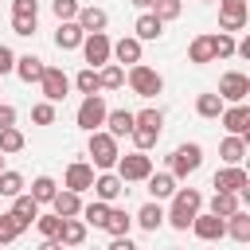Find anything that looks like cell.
I'll return each instance as SVG.
<instances>
[{"instance_id":"obj_1","label":"cell","mask_w":250,"mask_h":250,"mask_svg":"<svg viewBox=\"0 0 250 250\" xmlns=\"http://www.w3.org/2000/svg\"><path fill=\"white\" fill-rule=\"evenodd\" d=\"M168 199H172V207L164 211V223H168V227H176V230H188V227H191V219H195V211L203 207V195H199L195 188H176Z\"/></svg>"},{"instance_id":"obj_2","label":"cell","mask_w":250,"mask_h":250,"mask_svg":"<svg viewBox=\"0 0 250 250\" xmlns=\"http://www.w3.org/2000/svg\"><path fill=\"white\" fill-rule=\"evenodd\" d=\"M86 152H90V160H94V168H98V172L113 168V164H117V156H121V148H117V137H113V133H105V129H90Z\"/></svg>"},{"instance_id":"obj_3","label":"cell","mask_w":250,"mask_h":250,"mask_svg":"<svg viewBox=\"0 0 250 250\" xmlns=\"http://www.w3.org/2000/svg\"><path fill=\"white\" fill-rule=\"evenodd\" d=\"M113 172L125 180V184H145V176L152 172V156L145 152V148H133V152H125V156H117V164H113Z\"/></svg>"},{"instance_id":"obj_4","label":"cell","mask_w":250,"mask_h":250,"mask_svg":"<svg viewBox=\"0 0 250 250\" xmlns=\"http://www.w3.org/2000/svg\"><path fill=\"white\" fill-rule=\"evenodd\" d=\"M125 78H129V90H133L137 98H156V94L164 90L160 70H152V66H145V62H133Z\"/></svg>"},{"instance_id":"obj_5","label":"cell","mask_w":250,"mask_h":250,"mask_svg":"<svg viewBox=\"0 0 250 250\" xmlns=\"http://www.w3.org/2000/svg\"><path fill=\"white\" fill-rule=\"evenodd\" d=\"M199 164H203V148H199L195 141L180 145V148L168 156V172H172L176 180H188V176H195V172H199Z\"/></svg>"},{"instance_id":"obj_6","label":"cell","mask_w":250,"mask_h":250,"mask_svg":"<svg viewBox=\"0 0 250 250\" xmlns=\"http://www.w3.org/2000/svg\"><path fill=\"white\" fill-rule=\"evenodd\" d=\"M105 98H102V90L98 94H82V102H78V113H74V121H78V129H102V121H105Z\"/></svg>"},{"instance_id":"obj_7","label":"cell","mask_w":250,"mask_h":250,"mask_svg":"<svg viewBox=\"0 0 250 250\" xmlns=\"http://www.w3.org/2000/svg\"><path fill=\"white\" fill-rule=\"evenodd\" d=\"M250 20V0H219V31H242Z\"/></svg>"},{"instance_id":"obj_8","label":"cell","mask_w":250,"mask_h":250,"mask_svg":"<svg viewBox=\"0 0 250 250\" xmlns=\"http://www.w3.org/2000/svg\"><path fill=\"white\" fill-rule=\"evenodd\" d=\"M109 51H113V39H109L105 31H86V35H82V59H86V66L109 62Z\"/></svg>"},{"instance_id":"obj_9","label":"cell","mask_w":250,"mask_h":250,"mask_svg":"<svg viewBox=\"0 0 250 250\" xmlns=\"http://www.w3.org/2000/svg\"><path fill=\"white\" fill-rule=\"evenodd\" d=\"M39 90H43V98L47 102H62L66 98V90H70V78H66V70L62 66H43V74H39Z\"/></svg>"},{"instance_id":"obj_10","label":"cell","mask_w":250,"mask_h":250,"mask_svg":"<svg viewBox=\"0 0 250 250\" xmlns=\"http://www.w3.org/2000/svg\"><path fill=\"white\" fill-rule=\"evenodd\" d=\"M191 234L199 238V242H215V238H223L227 234V219H219L215 211H195V219H191Z\"/></svg>"},{"instance_id":"obj_11","label":"cell","mask_w":250,"mask_h":250,"mask_svg":"<svg viewBox=\"0 0 250 250\" xmlns=\"http://www.w3.org/2000/svg\"><path fill=\"white\" fill-rule=\"evenodd\" d=\"M211 184H215V191H246V188H250V176H246L242 164H223V168L211 176Z\"/></svg>"},{"instance_id":"obj_12","label":"cell","mask_w":250,"mask_h":250,"mask_svg":"<svg viewBox=\"0 0 250 250\" xmlns=\"http://www.w3.org/2000/svg\"><path fill=\"white\" fill-rule=\"evenodd\" d=\"M223 102H246V94H250V78L242 74V70H227L223 78H219V90H215Z\"/></svg>"},{"instance_id":"obj_13","label":"cell","mask_w":250,"mask_h":250,"mask_svg":"<svg viewBox=\"0 0 250 250\" xmlns=\"http://www.w3.org/2000/svg\"><path fill=\"white\" fill-rule=\"evenodd\" d=\"M219 121H223V129L227 133H250V105L246 102H227L223 105V113H219Z\"/></svg>"},{"instance_id":"obj_14","label":"cell","mask_w":250,"mask_h":250,"mask_svg":"<svg viewBox=\"0 0 250 250\" xmlns=\"http://www.w3.org/2000/svg\"><path fill=\"white\" fill-rule=\"evenodd\" d=\"M90 191H94V199H105V203H113V199L125 191V180H121L113 168H105V172H98V176H94Z\"/></svg>"},{"instance_id":"obj_15","label":"cell","mask_w":250,"mask_h":250,"mask_svg":"<svg viewBox=\"0 0 250 250\" xmlns=\"http://www.w3.org/2000/svg\"><path fill=\"white\" fill-rule=\"evenodd\" d=\"M90 184H94V164H86V160H74V164H66L62 188H70V191H90Z\"/></svg>"},{"instance_id":"obj_16","label":"cell","mask_w":250,"mask_h":250,"mask_svg":"<svg viewBox=\"0 0 250 250\" xmlns=\"http://www.w3.org/2000/svg\"><path fill=\"white\" fill-rule=\"evenodd\" d=\"M82 27H78V20H59V31H55V47L59 51H78L82 47Z\"/></svg>"},{"instance_id":"obj_17","label":"cell","mask_w":250,"mask_h":250,"mask_svg":"<svg viewBox=\"0 0 250 250\" xmlns=\"http://www.w3.org/2000/svg\"><path fill=\"white\" fill-rule=\"evenodd\" d=\"M51 211H55V215H62V219H70V215H78V211H82V191H70V188H59V191L51 195Z\"/></svg>"},{"instance_id":"obj_18","label":"cell","mask_w":250,"mask_h":250,"mask_svg":"<svg viewBox=\"0 0 250 250\" xmlns=\"http://www.w3.org/2000/svg\"><path fill=\"white\" fill-rule=\"evenodd\" d=\"M109 59H117L121 66H133V62H141V39H137V35H121V39L113 43Z\"/></svg>"},{"instance_id":"obj_19","label":"cell","mask_w":250,"mask_h":250,"mask_svg":"<svg viewBox=\"0 0 250 250\" xmlns=\"http://www.w3.org/2000/svg\"><path fill=\"white\" fill-rule=\"evenodd\" d=\"M39 207H43V203H39V199H35L31 191H20V195H12V215H16V219H20L23 227H31V223H35Z\"/></svg>"},{"instance_id":"obj_20","label":"cell","mask_w":250,"mask_h":250,"mask_svg":"<svg viewBox=\"0 0 250 250\" xmlns=\"http://www.w3.org/2000/svg\"><path fill=\"white\" fill-rule=\"evenodd\" d=\"M102 125H105V133H113L121 141V137L133 133V109H105V121Z\"/></svg>"},{"instance_id":"obj_21","label":"cell","mask_w":250,"mask_h":250,"mask_svg":"<svg viewBox=\"0 0 250 250\" xmlns=\"http://www.w3.org/2000/svg\"><path fill=\"white\" fill-rule=\"evenodd\" d=\"M219 156H223V164H242L246 160V137L242 133H227L223 145H219Z\"/></svg>"},{"instance_id":"obj_22","label":"cell","mask_w":250,"mask_h":250,"mask_svg":"<svg viewBox=\"0 0 250 250\" xmlns=\"http://www.w3.org/2000/svg\"><path fill=\"white\" fill-rule=\"evenodd\" d=\"M133 223H137L141 230H148V234H152V230H160V227H164V207H160V199H148V203L137 211V219H133Z\"/></svg>"},{"instance_id":"obj_23","label":"cell","mask_w":250,"mask_h":250,"mask_svg":"<svg viewBox=\"0 0 250 250\" xmlns=\"http://www.w3.org/2000/svg\"><path fill=\"white\" fill-rule=\"evenodd\" d=\"M74 20H78L82 31H105V27H109V12H105V8H94V4H90V8H78Z\"/></svg>"},{"instance_id":"obj_24","label":"cell","mask_w":250,"mask_h":250,"mask_svg":"<svg viewBox=\"0 0 250 250\" xmlns=\"http://www.w3.org/2000/svg\"><path fill=\"white\" fill-rule=\"evenodd\" d=\"M160 31H164V20H160V16H152V12H141V16H137V23H133V35H137L141 43L160 39Z\"/></svg>"},{"instance_id":"obj_25","label":"cell","mask_w":250,"mask_h":250,"mask_svg":"<svg viewBox=\"0 0 250 250\" xmlns=\"http://www.w3.org/2000/svg\"><path fill=\"white\" fill-rule=\"evenodd\" d=\"M43 66H47V62H43L39 55H16V66H12V70L20 74V82H27V86H31V82H39Z\"/></svg>"},{"instance_id":"obj_26","label":"cell","mask_w":250,"mask_h":250,"mask_svg":"<svg viewBox=\"0 0 250 250\" xmlns=\"http://www.w3.org/2000/svg\"><path fill=\"white\" fill-rule=\"evenodd\" d=\"M145 184H148V195H152V199H168V195L176 191V176H172V172H148Z\"/></svg>"},{"instance_id":"obj_27","label":"cell","mask_w":250,"mask_h":250,"mask_svg":"<svg viewBox=\"0 0 250 250\" xmlns=\"http://www.w3.org/2000/svg\"><path fill=\"white\" fill-rule=\"evenodd\" d=\"M59 242H62V246H82V242H86V223H82L78 215L62 219V227H59Z\"/></svg>"},{"instance_id":"obj_28","label":"cell","mask_w":250,"mask_h":250,"mask_svg":"<svg viewBox=\"0 0 250 250\" xmlns=\"http://www.w3.org/2000/svg\"><path fill=\"white\" fill-rule=\"evenodd\" d=\"M188 62H195V66H207V62H215L211 35H195V39L188 43Z\"/></svg>"},{"instance_id":"obj_29","label":"cell","mask_w":250,"mask_h":250,"mask_svg":"<svg viewBox=\"0 0 250 250\" xmlns=\"http://www.w3.org/2000/svg\"><path fill=\"white\" fill-rule=\"evenodd\" d=\"M98 86L102 90H121L125 86V66L121 62H102L98 66Z\"/></svg>"},{"instance_id":"obj_30","label":"cell","mask_w":250,"mask_h":250,"mask_svg":"<svg viewBox=\"0 0 250 250\" xmlns=\"http://www.w3.org/2000/svg\"><path fill=\"white\" fill-rule=\"evenodd\" d=\"M227 234H230L234 242H250V215H246L242 207L227 215Z\"/></svg>"},{"instance_id":"obj_31","label":"cell","mask_w":250,"mask_h":250,"mask_svg":"<svg viewBox=\"0 0 250 250\" xmlns=\"http://www.w3.org/2000/svg\"><path fill=\"white\" fill-rule=\"evenodd\" d=\"M223 105H227V102H223V98H219L215 90H211V94H199V98H195V113H199V117H207V121H215V117L223 113Z\"/></svg>"},{"instance_id":"obj_32","label":"cell","mask_w":250,"mask_h":250,"mask_svg":"<svg viewBox=\"0 0 250 250\" xmlns=\"http://www.w3.org/2000/svg\"><path fill=\"white\" fill-rule=\"evenodd\" d=\"M242 207V199H238V191H215L211 195V211L219 215V219H227L230 211H238Z\"/></svg>"},{"instance_id":"obj_33","label":"cell","mask_w":250,"mask_h":250,"mask_svg":"<svg viewBox=\"0 0 250 250\" xmlns=\"http://www.w3.org/2000/svg\"><path fill=\"white\" fill-rule=\"evenodd\" d=\"M78 215H82V223H86V227H102V223H105V215H109V203H105V199L82 203V211H78Z\"/></svg>"},{"instance_id":"obj_34","label":"cell","mask_w":250,"mask_h":250,"mask_svg":"<svg viewBox=\"0 0 250 250\" xmlns=\"http://www.w3.org/2000/svg\"><path fill=\"white\" fill-rule=\"evenodd\" d=\"M129 227H133V219H129L121 207H113V203H109V215H105L102 230H109V234H129Z\"/></svg>"},{"instance_id":"obj_35","label":"cell","mask_w":250,"mask_h":250,"mask_svg":"<svg viewBox=\"0 0 250 250\" xmlns=\"http://www.w3.org/2000/svg\"><path fill=\"white\" fill-rule=\"evenodd\" d=\"M23 145H27V137H23V133H20L16 125H4V129H0V152H4V156L20 152Z\"/></svg>"},{"instance_id":"obj_36","label":"cell","mask_w":250,"mask_h":250,"mask_svg":"<svg viewBox=\"0 0 250 250\" xmlns=\"http://www.w3.org/2000/svg\"><path fill=\"white\" fill-rule=\"evenodd\" d=\"M74 90L78 94H98L102 86H98V66H82L78 74H74Z\"/></svg>"},{"instance_id":"obj_37","label":"cell","mask_w":250,"mask_h":250,"mask_svg":"<svg viewBox=\"0 0 250 250\" xmlns=\"http://www.w3.org/2000/svg\"><path fill=\"white\" fill-rule=\"evenodd\" d=\"M129 137H133V148H145V152H148V148L160 141V129H148V125H137V121H133V133H129Z\"/></svg>"},{"instance_id":"obj_38","label":"cell","mask_w":250,"mask_h":250,"mask_svg":"<svg viewBox=\"0 0 250 250\" xmlns=\"http://www.w3.org/2000/svg\"><path fill=\"white\" fill-rule=\"evenodd\" d=\"M148 12H152V16H160V20L168 23V20H180L184 0H152V4H148Z\"/></svg>"},{"instance_id":"obj_39","label":"cell","mask_w":250,"mask_h":250,"mask_svg":"<svg viewBox=\"0 0 250 250\" xmlns=\"http://www.w3.org/2000/svg\"><path fill=\"white\" fill-rule=\"evenodd\" d=\"M20 191H23V176L12 172V168H4V172H0V195L12 199V195H20Z\"/></svg>"},{"instance_id":"obj_40","label":"cell","mask_w":250,"mask_h":250,"mask_svg":"<svg viewBox=\"0 0 250 250\" xmlns=\"http://www.w3.org/2000/svg\"><path fill=\"white\" fill-rule=\"evenodd\" d=\"M23 230H27V227H23V223H20L12 211H8V215H0V242H16Z\"/></svg>"},{"instance_id":"obj_41","label":"cell","mask_w":250,"mask_h":250,"mask_svg":"<svg viewBox=\"0 0 250 250\" xmlns=\"http://www.w3.org/2000/svg\"><path fill=\"white\" fill-rule=\"evenodd\" d=\"M55 191H59V184H55L51 176H35V180H31V195H35L39 203H51Z\"/></svg>"},{"instance_id":"obj_42","label":"cell","mask_w":250,"mask_h":250,"mask_svg":"<svg viewBox=\"0 0 250 250\" xmlns=\"http://www.w3.org/2000/svg\"><path fill=\"white\" fill-rule=\"evenodd\" d=\"M35 227H39V234H43V238H59L62 215H55V211H51V215H43V211H39V215H35Z\"/></svg>"},{"instance_id":"obj_43","label":"cell","mask_w":250,"mask_h":250,"mask_svg":"<svg viewBox=\"0 0 250 250\" xmlns=\"http://www.w3.org/2000/svg\"><path fill=\"white\" fill-rule=\"evenodd\" d=\"M211 51H215V59H230V55H234V35H230V31L211 35Z\"/></svg>"},{"instance_id":"obj_44","label":"cell","mask_w":250,"mask_h":250,"mask_svg":"<svg viewBox=\"0 0 250 250\" xmlns=\"http://www.w3.org/2000/svg\"><path fill=\"white\" fill-rule=\"evenodd\" d=\"M31 121H35V125H55V102H47V98L35 102V105H31Z\"/></svg>"},{"instance_id":"obj_45","label":"cell","mask_w":250,"mask_h":250,"mask_svg":"<svg viewBox=\"0 0 250 250\" xmlns=\"http://www.w3.org/2000/svg\"><path fill=\"white\" fill-rule=\"evenodd\" d=\"M133 121H137V125H148V129H164V113H160L156 105H148V109L133 113Z\"/></svg>"},{"instance_id":"obj_46","label":"cell","mask_w":250,"mask_h":250,"mask_svg":"<svg viewBox=\"0 0 250 250\" xmlns=\"http://www.w3.org/2000/svg\"><path fill=\"white\" fill-rule=\"evenodd\" d=\"M12 16H20V20H39V0H12Z\"/></svg>"},{"instance_id":"obj_47","label":"cell","mask_w":250,"mask_h":250,"mask_svg":"<svg viewBox=\"0 0 250 250\" xmlns=\"http://www.w3.org/2000/svg\"><path fill=\"white\" fill-rule=\"evenodd\" d=\"M78 0H51V12H55V20H74L78 16Z\"/></svg>"},{"instance_id":"obj_48","label":"cell","mask_w":250,"mask_h":250,"mask_svg":"<svg viewBox=\"0 0 250 250\" xmlns=\"http://www.w3.org/2000/svg\"><path fill=\"white\" fill-rule=\"evenodd\" d=\"M12 66H16V51H12L8 43H0V78L12 74Z\"/></svg>"},{"instance_id":"obj_49","label":"cell","mask_w":250,"mask_h":250,"mask_svg":"<svg viewBox=\"0 0 250 250\" xmlns=\"http://www.w3.org/2000/svg\"><path fill=\"white\" fill-rule=\"evenodd\" d=\"M12 31H16V35H35V20H20V16H12Z\"/></svg>"},{"instance_id":"obj_50","label":"cell","mask_w":250,"mask_h":250,"mask_svg":"<svg viewBox=\"0 0 250 250\" xmlns=\"http://www.w3.org/2000/svg\"><path fill=\"white\" fill-rule=\"evenodd\" d=\"M4 125H16V105H8V102H0V129Z\"/></svg>"},{"instance_id":"obj_51","label":"cell","mask_w":250,"mask_h":250,"mask_svg":"<svg viewBox=\"0 0 250 250\" xmlns=\"http://www.w3.org/2000/svg\"><path fill=\"white\" fill-rule=\"evenodd\" d=\"M129 4H137V8H148V4H152V0H129Z\"/></svg>"},{"instance_id":"obj_52","label":"cell","mask_w":250,"mask_h":250,"mask_svg":"<svg viewBox=\"0 0 250 250\" xmlns=\"http://www.w3.org/2000/svg\"><path fill=\"white\" fill-rule=\"evenodd\" d=\"M0 172H4V152H0Z\"/></svg>"},{"instance_id":"obj_53","label":"cell","mask_w":250,"mask_h":250,"mask_svg":"<svg viewBox=\"0 0 250 250\" xmlns=\"http://www.w3.org/2000/svg\"><path fill=\"white\" fill-rule=\"evenodd\" d=\"M0 94H4V90H0Z\"/></svg>"}]
</instances>
